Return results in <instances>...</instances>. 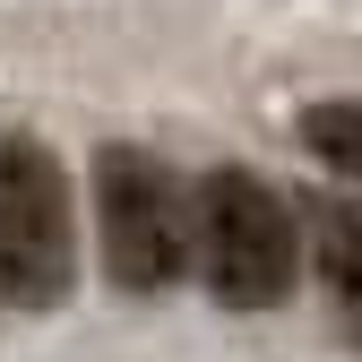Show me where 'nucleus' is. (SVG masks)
Here are the masks:
<instances>
[{"instance_id": "nucleus-1", "label": "nucleus", "mask_w": 362, "mask_h": 362, "mask_svg": "<svg viewBox=\"0 0 362 362\" xmlns=\"http://www.w3.org/2000/svg\"><path fill=\"white\" fill-rule=\"evenodd\" d=\"M78 285L69 173L43 139H0V302L52 310Z\"/></svg>"}, {"instance_id": "nucleus-2", "label": "nucleus", "mask_w": 362, "mask_h": 362, "mask_svg": "<svg viewBox=\"0 0 362 362\" xmlns=\"http://www.w3.org/2000/svg\"><path fill=\"white\" fill-rule=\"evenodd\" d=\"M190 259L207 267V293L233 302V310H267V302H285L293 259H302V250H293V216H285V199L267 190L259 173L216 164L207 190H199Z\"/></svg>"}, {"instance_id": "nucleus-3", "label": "nucleus", "mask_w": 362, "mask_h": 362, "mask_svg": "<svg viewBox=\"0 0 362 362\" xmlns=\"http://www.w3.org/2000/svg\"><path fill=\"white\" fill-rule=\"evenodd\" d=\"M95 224H104V267L121 293H164L190 267V207H181L173 173L139 147L95 156Z\"/></svg>"}, {"instance_id": "nucleus-4", "label": "nucleus", "mask_w": 362, "mask_h": 362, "mask_svg": "<svg viewBox=\"0 0 362 362\" xmlns=\"http://www.w3.org/2000/svg\"><path fill=\"white\" fill-rule=\"evenodd\" d=\"M320 276H328L337 320H345L354 345H362V207H328V216H320Z\"/></svg>"}, {"instance_id": "nucleus-5", "label": "nucleus", "mask_w": 362, "mask_h": 362, "mask_svg": "<svg viewBox=\"0 0 362 362\" xmlns=\"http://www.w3.org/2000/svg\"><path fill=\"white\" fill-rule=\"evenodd\" d=\"M302 139H310V156H320V164H337V173L362 181V95L310 104V112H302Z\"/></svg>"}]
</instances>
